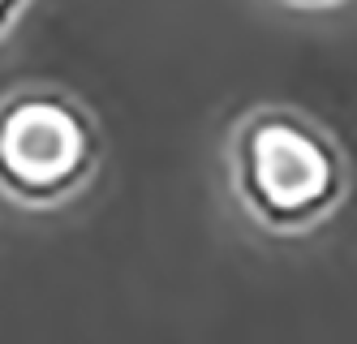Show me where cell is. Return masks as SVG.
<instances>
[{
    "instance_id": "obj_1",
    "label": "cell",
    "mask_w": 357,
    "mask_h": 344,
    "mask_svg": "<svg viewBox=\"0 0 357 344\" xmlns=\"http://www.w3.org/2000/svg\"><path fill=\"white\" fill-rule=\"evenodd\" d=\"M104 138L82 99L61 87H13L0 95V198L22 211H56L99 172Z\"/></svg>"
},
{
    "instance_id": "obj_3",
    "label": "cell",
    "mask_w": 357,
    "mask_h": 344,
    "mask_svg": "<svg viewBox=\"0 0 357 344\" xmlns=\"http://www.w3.org/2000/svg\"><path fill=\"white\" fill-rule=\"evenodd\" d=\"M31 5H35V0H0V43L22 26V17H26Z\"/></svg>"
},
{
    "instance_id": "obj_4",
    "label": "cell",
    "mask_w": 357,
    "mask_h": 344,
    "mask_svg": "<svg viewBox=\"0 0 357 344\" xmlns=\"http://www.w3.org/2000/svg\"><path fill=\"white\" fill-rule=\"evenodd\" d=\"M289 5H305V9H323V5H340V0H289Z\"/></svg>"
},
{
    "instance_id": "obj_2",
    "label": "cell",
    "mask_w": 357,
    "mask_h": 344,
    "mask_svg": "<svg viewBox=\"0 0 357 344\" xmlns=\"http://www.w3.org/2000/svg\"><path fill=\"white\" fill-rule=\"evenodd\" d=\"M237 198L271 228H301L340 198V151L314 121L263 108L237 125L228 147Z\"/></svg>"
}]
</instances>
